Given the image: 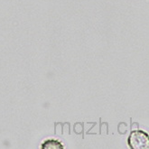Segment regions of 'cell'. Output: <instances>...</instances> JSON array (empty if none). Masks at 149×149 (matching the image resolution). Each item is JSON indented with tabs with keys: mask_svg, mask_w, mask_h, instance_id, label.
Segmentation results:
<instances>
[{
	"mask_svg": "<svg viewBox=\"0 0 149 149\" xmlns=\"http://www.w3.org/2000/svg\"><path fill=\"white\" fill-rule=\"evenodd\" d=\"M149 145L148 135L141 130L132 132L129 136V146L133 149H145Z\"/></svg>",
	"mask_w": 149,
	"mask_h": 149,
	"instance_id": "obj_1",
	"label": "cell"
},
{
	"mask_svg": "<svg viewBox=\"0 0 149 149\" xmlns=\"http://www.w3.org/2000/svg\"><path fill=\"white\" fill-rule=\"evenodd\" d=\"M41 148L43 149H63V146L57 140H46V141L41 146Z\"/></svg>",
	"mask_w": 149,
	"mask_h": 149,
	"instance_id": "obj_2",
	"label": "cell"
}]
</instances>
